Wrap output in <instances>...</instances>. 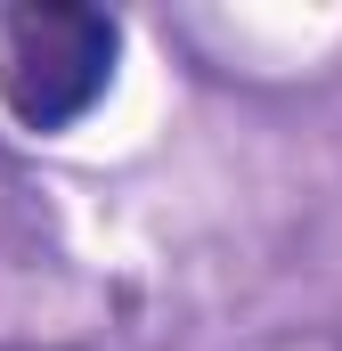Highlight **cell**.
Returning a JSON list of instances; mask_svg holds the SVG:
<instances>
[{
	"mask_svg": "<svg viewBox=\"0 0 342 351\" xmlns=\"http://www.w3.org/2000/svg\"><path fill=\"white\" fill-rule=\"evenodd\" d=\"M114 58H122V25L106 8H74V0L0 8V106L41 139L74 131L114 90Z\"/></svg>",
	"mask_w": 342,
	"mask_h": 351,
	"instance_id": "cell-1",
	"label": "cell"
}]
</instances>
